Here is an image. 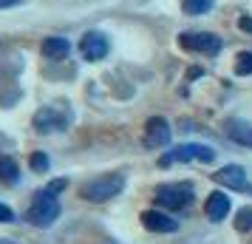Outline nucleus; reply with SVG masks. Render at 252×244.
Masks as SVG:
<instances>
[{
	"label": "nucleus",
	"mask_w": 252,
	"mask_h": 244,
	"mask_svg": "<svg viewBox=\"0 0 252 244\" xmlns=\"http://www.w3.org/2000/svg\"><path fill=\"white\" fill-rule=\"evenodd\" d=\"M125 187V176L122 174H105V176H96L91 182H85L80 187V196L88 199V202H108L122 193Z\"/></svg>",
	"instance_id": "1"
},
{
	"label": "nucleus",
	"mask_w": 252,
	"mask_h": 244,
	"mask_svg": "<svg viewBox=\"0 0 252 244\" xmlns=\"http://www.w3.org/2000/svg\"><path fill=\"white\" fill-rule=\"evenodd\" d=\"M57 216H60V205L54 199V193H48V190H40L34 196V202H32V208L26 210V219L34 227H51Z\"/></svg>",
	"instance_id": "2"
},
{
	"label": "nucleus",
	"mask_w": 252,
	"mask_h": 244,
	"mask_svg": "<svg viewBox=\"0 0 252 244\" xmlns=\"http://www.w3.org/2000/svg\"><path fill=\"white\" fill-rule=\"evenodd\" d=\"M216 159V151L210 145H201V142H187V145H176L173 151H167L159 159L161 168H167L173 162H213Z\"/></svg>",
	"instance_id": "3"
},
{
	"label": "nucleus",
	"mask_w": 252,
	"mask_h": 244,
	"mask_svg": "<svg viewBox=\"0 0 252 244\" xmlns=\"http://www.w3.org/2000/svg\"><path fill=\"white\" fill-rule=\"evenodd\" d=\"M156 202L161 208L170 210H184L193 202V185L187 182H170V185H159L156 187Z\"/></svg>",
	"instance_id": "4"
},
{
	"label": "nucleus",
	"mask_w": 252,
	"mask_h": 244,
	"mask_svg": "<svg viewBox=\"0 0 252 244\" xmlns=\"http://www.w3.org/2000/svg\"><path fill=\"white\" fill-rule=\"evenodd\" d=\"M179 46L187 51H201L207 57H216L221 51V37L210 35V32H182L179 35Z\"/></svg>",
	"instance_id": "5"
},
{
	"label": "nucleus",
	"mask_w": 252,
	"mask_h": 244,
	"mask_svg": "<svg viewBox=\"0 0 252 244\" xmlns=\"http://www.w3.org/2000/svg\"><path fill=\"white\" fill-rule=\"evenodd\" d=\"M213 179H216L218 185H224V187H229V190H250L252 193V185L247 182V171L241 168V165H224L218 174H213Z\"/></svg>",
	"instance_id": "6"
},
{
	"label": "nucleus",
	"mask_w": 252,
	"mask_h": 244,
	"mask_svg": "<svg viewBox=\"0 0 252 244\" xmlns=\"http://www.w3.org/2000/svg\"><path fill=\"white\" fill-rule=\"evenodd\" d=\"M108 37L102 35V32H85L80 40V51L82 57L88 60V63H96V60H102L105 54H108Z\"/></svg>",
	"instance_id": "7"
},
{
	"label": "nucleus",
	"mask_w": 252,
	"mask_h": 244,
	"mask_svg": "<svg viewBox=\"0 0 252 244\" xmlns=\"http://www.w3.org/2000/svg\"><path fill=\"white\" fill-rule=\"evenodd\" d=\"M145 145L148 148H164L170 145V125L164 116H153L145 125Z\"/></svg>",
	"instance_id": "8"
},
{
	"label": "nucleus",
	"mask_w": 252,
	"mask_h": 244,
	"mask_svg": "<svg viewBox=\"0 0 252 244\" xmlns=\"http://www.w3.org/2000/svg\"><path fill=\"white\" fill-rule=\"evenodd\" d=\"M142 224H145L150 233H173V230H179V219H170L167 213H159V210H145V213H142Z\"/></svg>",
	"instance_id": "9"
},
{
	"label": "nucleus",
	"mask_w": 252,
	"mask_h": 244,
	"mask_svg": "<svg viewBox=\"0 0 252 244\" xmlns=\"http://www.w3.org/2000/svg\"><path fill=\"white\" fill-rule=\"evenodd\" d=\"M224 134H227L232 142H238L244 148H252V125L247 119H238V116H232L224 122Z\"/></svg>",
	"instance_id": "10"
},
{
	"label": "nucleus",
	"mask_w": 252,
	"mask_h": 244,
	"mask_svg": "<svg viewBox=\"0 0 252 244\" xmlns=\"http://www.w3.org/2000/svg\"><path fill=\"white\" fill-rule=\"evenodd\" d=\"M204 213L210 221H224L229 213V196H224L221 190H216V193H210L207 196V205H204Z\"/></svg>",
	"instance_id": "11"
},
{
	"label": "nucleus",
	"mask_w": 252,
	"mask_h": 244,
	"mask_svg": "<svg viewBox=\"0 0 252 244\" xmlns=\"http://www.w3.org/2000/svg\"><path fill=\"white\" fill-rule=\"evenodd\" d=\"M65 119L68 116L57 114L54 108H43V111H37L34 125H37V131H60V128H65Z\"/></svg>",
	"instance_id": "12"
},
{
	"label": "nucleus",
	"mask_w": 252,
	"mask_h": 244,
	"mask_svg": "<svg viewBox=\"0 0 252 244\" xmlns=\"http://www.w3.org/2000/svg\"><path fill=\"white\" fill-rule=\"evenodd\" d=\"M68 51H71V43L65 37H48V40H43V54L51 60L68 57Z\"/></svg>",
	"instance_id": "13"
},
{
	"label": "nucleus",
	"mask_w": 252,
	"mask_h": 244,
	"mask_svg": "<svg viewBox=\"0 0 252 244\" xmlns=\"http://www.w3.org/2000/svg\"><path fill=\"white\" fill-rule=\"evenodd\" d=\"M0 182L9 185V187H14L20 182V168H17V162L9 159V156H0Z\"/></svg>",
	"instance_id": "14"
},
{
	"label": "nucleus",
	"mask_w": 252,
	"mask_h": 244,
	"mask_svg": "<svg viewBox=\"0 0 252 244\" xmlns=\"http://www.w3.org/2000/svg\"><path fill=\"white\" fill-rule=\"evenodd\" d=\"M216 6V0H182V12L190 14V17H198V14H207Z\"/></svg>",
	"instance_id": "15"
},
{
	"label": "nucleus",
	"mask_w": 252,
	"mask_h": 244,
	"mask_svg": "<svg viewBox=\"0 0 252 244\" xmlns=\"http://www.w3.org/2000/svg\"><path fill=\"white\" fill-rule=\"evenodd\" d=\"M235 74L238 77L252 74V51H241L238 57H235Z\"/></svg>",
	"instance_id": "16"
},
{
	"label": "nucleus",
	"mask_w": 252,
	"mask_h": 244,
	"mask_svg": "<svg viewBox=\"0 0 252 244\" xmlns=\"http://www.w3.org/2000/svg\"><path fill=\"white\" fill-rule=\"evenodd\" d=\"M235 230L238 233H250L252 230V208H241L235 216Z\"/></svg>",
	"instance_id": "17"
},
{
	"label": "nucleus",
	"mask_w": 252,
	"mask_h": 244,
	"mask_svg": "<svg viewBox=\"0 0 252 244\" xmlns=\"http://www.w3.org/2000/svg\"><path fill=\"white\" fill-rule=\"evenodd\" d=\"M48 156L46 153H32V171H37V174H46L48 171Z\"/></svg>",
	"instance_id": "18"
},
{
	"label": "nucleus",
	"mask_w": 252,
	"mask_h": 244,
	"mask_svg": "<svg viewBox=\"0 0 252 244\" xmlns=\"http://www.w3.org/2000/svg\"><path fill=\"white\" fill-rule=\"evenodd\" d=\"M238 29L241 32H247V35H252V17H247V14L238 17Z\"/></svg>",
	"instance_id": "19"
},
{
	"label": "nucleus",
	"mask_w": 252,
	"mask_h": 244,
	"mask_svg": "<svg viewBox=\"0 0 252 244\" xmlns=\"http://www.w3.org/2000/svg\"><path fill=\"white\" fill-rule=\"evenodd\" d=\"M0 221H14V213L6 205H0Z\"/></svg>",
	"instance_id": "20"
},
{
	"label": "nucleus",
	"mask_w": 252,
	"mask_h": 244,
	"mask_svg": "<svg viewBox=\"0 0 252 244\" xmlns=\"http://www.w3.org/2000/svg\"><path fill=\"white\" fill-rule=\"evenodd\" d=\"M63 187H65V179H57V182H51V185H48V193H60Z\"/></svg>",
	"instance_id": "21"
},
{
	"label": "nucleus",
	"mask_w": 252,
	"mask_h": 244,
	"mask_svg": "<svg viewBox=\"0 0 252 244\" xmlns=\"http://www.w3.org/2000/svg\"><path fill=\"white\" fill-rule=\"evenodd\" d=\"M23 0H0V9H12V6H20Z\"/></svg>",
	"instance_id": "22"
}]
</instances>
